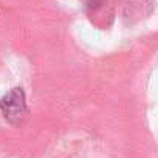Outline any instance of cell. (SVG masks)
Returning a JSON list of instances; mask_svg holds the SVG:
<instances>
[{
	"label": "cell",
	"instance_id": "1",
	"mask_svg": "<svg viewBox=\"0 0 158 158\" xmlns=\"http://www.w3.org/2000/svg\"><path fill=\"white\" fill-rule=\"evenodd\" d=\"M0 109L8 121H11L14 124L20 123L28 114L23 91L20 88H14L12 91H9L0 100Z\"/></svg>",
	"mask_w": 158,
	"mask_h": 158
}]
</instances>
